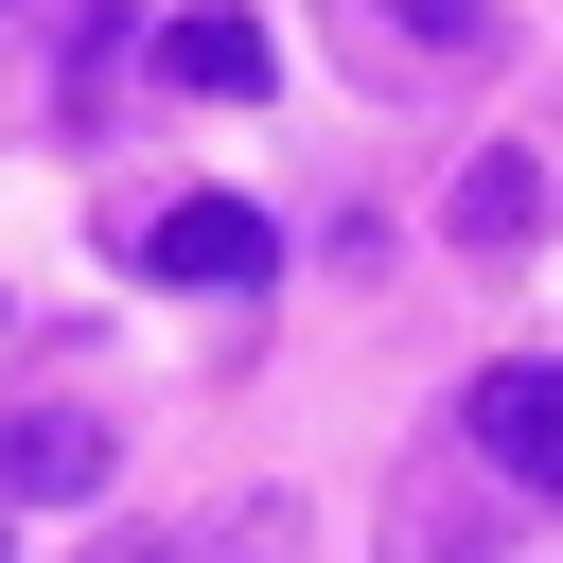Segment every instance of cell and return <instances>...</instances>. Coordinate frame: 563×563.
Returning a JSON list of instances; mask_svg holds the SVG:
<instances>
[{"instance_id": "1", "label": "cell", "mask_w": 563, "mask_h": 563, "mask_svg": "<svg viewBox=\"0 0 563 563\" xmlns=\"http://www.w3.org/2000/svg\"><path fill=\"white\" fill-rule=\"evenodd\" d=\"M141 264H158V282H176V299H246V282H264V264H282V229H264V211H246V194H176V211H158V229H141Z\"/></svg>"}, {"instance_id": "2", "label": "cell", "mask_w": 563, "mask_h": 563, "mask_svg": "<svg viewBox=\"0 0 563 563\" xmlns=\"http://www.w3.org/2000/svg\"><path fill=\"white\" fill-rule=\"evenodd\" d=\"M457 422L493 440V475H528V493L563 510V369H528V352H510V369H475V405H457Z\"/></svg>"}, {"instance_id": "3", "label": "cell", "mask_w": 563, "mask_h": 563, "mask_svg": "<svg viewBox=\"0 0 563 563\" xmlns=\"http://www.w3.org/2000/svg\"><path fill=\"white\" fill-rule=\"evenodd\" d=\"M0 493H18V510H88V493H106V422L18 405V422H0Z\"/></svg>"}, {"instance_id": "4", "label": "cell", "mask_w": 563, "mask_h": 563, "mask_svg": "<svg viewBox=\"0 0 563 563\" xmlns=\"http://www.w3.org/2000/svg\"><path fill=\"white\" fill-rule=\"evenodd\" d=\"M158 70H176V88H211V106H246V88L282 70V53H264V18H229V0H194V18L158 35Z\"/></svg>"}, {"instance_id": "5", "label": "cell", "mask_w": 563, "mask_h": 563, "mask_svg": "<svg viewBox=\"0 0 563 563\" xmlns=\"http://www.w3.org/2000/svg\"><path fill=\"white\" fill-rule=\"evenodd\" d=\"M299 545H317V510H299V493H246L229 528H176V545H141V563H299Z\"/></svg>"}, {"instance_id": "6", "label": "cell", "mask_w": 563, "mask_h": 563, "mask_svg": "<svg viewBox=\"0 0 563 563\" xmlns=\"http://www.w3.org/2000/svg\"><path fill=\"white\" fill-rule=\"evenodd\" d=\"M440 229H457V246H510V229H545V176H528V158H475V176L440 194Z\"/></svg>"}]
</instances>
